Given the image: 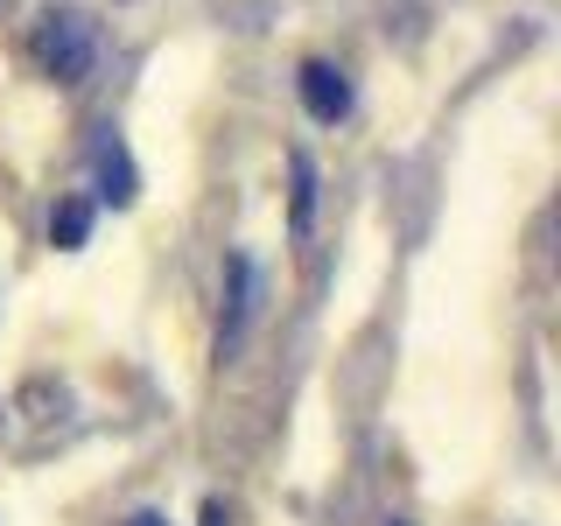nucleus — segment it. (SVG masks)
<instances>
[{"instance_id": "39448f33", "label": "nucleus", "mask_w": 561, "mask_h": 526, "mask_svg": "<svg viewBox=\"0 0 561 526\" xmlns=\"http://www.w3.org/2000/svg\"><path fill=\"white\" fill-rule=\"evenodd\" d=\"M84 232H92V204H84V197H64L57 210H49V239H57L64 253H70V245H84Z\"/></svg>"}, {"instance_id": "f257e3e1", "label": "nucleus", "mask_w": 561, "mask_h": 526, "mask_svg": "<svg viewBox=\"0 0 561 526\" xmlns=\"http://www.w3.org/2000/svg\"><path fill=\"white\" fill-rule=\"evenodd\" d=\"M28 49H35V70H43L49 84H84L99 70V22H92V8H78V0L43 8Z\"/></svg>"}, {"instance_id": "20e7f679", "label": "nucleus", "mask_w": 561, "mask_h": 526, "mask_svg": "<svg viewBox=\"0 0 561 526\" xmlns=\"http://www.w3.org/2000/svg\"><path fill=\"white\" fill-rule=\"evenodd\" d=\"M99 197H113V204H134V169H127V155H119V140H99Z\"/></svg>"}, {"instance_id": "7ed1b4c3", "label": "nucleus", "mask_w": 561, "mask_h": 526, "mask_svg": "<svg viewBox=\"0 0 561 526\" xmlns=\"http://www.w3.org/2000/svg\"><path fill=\"white\" fill-rule=\"evenodd\" d=\"M295 92H302L309 119H323V127H337V119L351 113V78L337 64H323V57H309L302 70H295Z\"/></svg>"}, {"instance_id": "f03ea898", "label": "nucleus", "mask_w": 561, "mask_h": 526, "mask_svg": "<svg viewBox=\"0 0 561 526\" xmlns=\"http://www.w3.org/2000/svg\"><path fill=\"white\" fill-rule=\"evenodd\" d=\"M253 309H260V267H253V253H232V260H225V323H218V365L239 351L245 323H253Z\"/></svg>"}, {"instance_id": "423d86ee", "label": "nucleus", "mask_w": 561, "mask_h": 526, "mask_svg": "<svg viewBox=\"0 0 561 526\" xmlns=\"http://www.w3.org/2000/svg\"><path fill=\"white\" fill-rule=\"evenodd\" d=\"M288 175H295V232H309V210H316V162L302 148L288 155Z\"/></svg>"}, {"instance_id": "6e6552de", "label": "nucleus", "mask_w": 561, "mask_h": 526, "mask_svg": "<svg viewBox=\"0 0 561 526\" xmlns=\"http://www.w3.org/2000/svg\"><path fill=\"white\" fill-rule=\"evenodd\" d=\"M204 526H225V505H204Z\"/></svg>"}, {"instance_id": "0eeeda50", "label": "nucleus", "mask_w": 561, "mask_h": 526, "mask_svg": "<svg viewBox=\"0 0 561 526\" xmlns=\"http://www.w3.org/2000/svg\"><path fill=\"white\" fill-rule=\"evenodd\" d=\"M127 526H169V513H134Z\"/></svg>"}]
</instances>
